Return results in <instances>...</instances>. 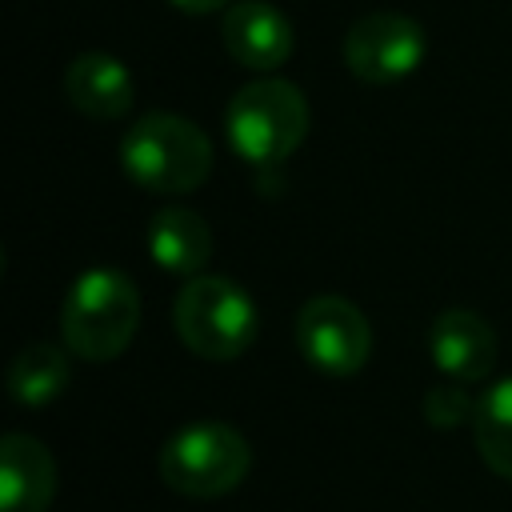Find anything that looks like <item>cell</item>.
I'll return each instance as SVG.
<instances>
[{
  "label": "cell",
  "instance_id": "obj_1",
  "mask_svg": "<svg viewBox=\"0 0 512 512\" xmlns=\"http://www.w3.org/2000/svg\"><path fill=\"white\" fill-rule=\"evenodd\" d=\"M212 164L216 152L204 128L176 112L136 116L120 140V168L128 172V180L160 196L196 192L212 176Z\"/></svg>",
  "mask_w": 512,
  "mask_h": 512
},
{
  "label": "cell",
  "instance_id": "obj_2",
  "mask_svg": "<svg viewBox=\"0 0 512 512\" xmlns=\"http://www.w3.org/2000/svg\"><path fill=\"white\" fill-rule=\"evenodd\" d=\"M140 328V292L120 268H88L60 304L64 348L80 360H116Z\"/></svg>",
  "mask_w": 512,
  "mask_h": 512
},
{
  "label": "cell",
  "instance_id": "obj_3",
  "mask_svg": "<svg viewBox=\"0 0 512 512\" xmlns=\"http://www.w3.org/2000/svg\"><path fill=\"white\" fill-rule=\"evenodd\" d=\"M312 112L296 84L264 76L236 88V96L224 108V136L240 160L252 168H276L284 164L308 136Z\"/></svg>",
  "mask_w": 512,
  "mask_h": 512
},
{
  "label": "cell",
  "instance_id": "obj_4",
  "mask_svg": "<svg viewBox=\"0 0 512 512\" xmlns=\"http://www.w3.org/2000/svg\"><path fill=\"white\" fill-rule=\"evenodd\" d=\"M176 336L200 360H236L260 332L256 300L228 276H188L172 304Z\"/></svg>",
  "mask_w": 512,
  "mask_h": 512
},
{
  "label": "cell",
  "instance_id": "obj_5",
  "mask_svg": "<svg viewBox=\"0 0 512 512\" xmlns=\"http://www.w3.org/2000/svg\"><path fill=\"white\" fill-rule=\"evenodd\" d=\"M252 468V448L248 440L220 420H196L176 428L160 452H156V472L160 480L188 500H220Z\"/></svg>",
  "mask_w": 512,
  "mask_h": 512
},
{
  "label": "cell",
  "instance_id": "obj_6",
  "mask_svg": "<svg viewBox=\"0 0 512 512\" xmlns=\"http://www.w3.org/2000/svg\"><path fill=\"white\" fill-rule=\"evenodd\" d=\"M296 348L324 376H356L372 352L368 316L344 296H312L296 312Z\"/></svg>",
  "mask_w": 512,
  "mask_h": 512
},
{
  "label": "cell",
  "instance_id": "obj_7",
  "mask_svg": "<svg viewBox=\"0 0 512 512\" xmlns=\"http://www.w3.org/2000/svg\"><path fill=\"white\" fill-rule=\"evenodd\" d=\"M424 60V28L404 12H368L344 32V68L364 84H400Z\"/></svg>",
  "mask_w": 512,
  "mask_h": 512
},
{
  "label": "cell",
  "instance_id": "obj_8",
  "mask_svg": "<svg viewBox=\"0 0 512 512\" xmlns=\"http://www.w3.org/2000/svg\"><path fill=\"white\" fill-rule=\"evenodd\" d=\"M220 40H224V52L252 72H276L280 64H288L296 48L292 20L268 0L228 4L220 16Z\"/></svg>",
  "mask_w": 512,
  "mask_h": 512
},
{
  "label": "cell",
  "instance_id": "obj_9",
  "mask_svg": "<svg viewBox=\"0 0 512 512\" xmlns=\"http://www.w3.org/2000/svg\"><path fill=\"white\" fill-rule=\"evenodd\" d=\"M432 364L460 384H476L496 368V328L472 308H444L428 328Z\"/></svg>",
  "mask_w": 512,
  "mask_h": 512
},
{
  "label": "cell",
  "instance_id": "obj_10",
  "mask_svg": "<svg viewBox=\"0 0 512 512\" xmlns=\"http://www.w3.org/2000/svg\"><path fill=\"white\" fill-rule=\"evenodd\" d=\"M56 496V460L28 436L8 432L0 440V512H48Z\"/></svg>",
  "mask_w": 512,
  "mask_h": 512
},
{
  "label": "cell",
  "instance_id": "obj_11",
  "mask_svg": "<svg viewBox=\"0 0 512 512\" xmlns=\"http://www.w3.org/2000/svg\"><path fill=\"white\" fill-rule=\"evenodd\" d=\"M64 96L80 116L92 120H120L132 112L136 88L128 64L108 52H80L64 72Z\"/></svg>",
  "mask_w": 512,
  "mask_h": 512
},
{
  "label": "cell",
  "instance_id": "obj_12",
  "mask_svg": "<svg viewBox=\"0 0 512 512\" xmlns=\"http://www.w3.org/2000/svg\"><path fill=\"white\" fill-rule=\"evenodd\" d=\"M148 256L172 276H200L212 260V228L200 212L168 204L148 220Z\"/></svg>",
  "mask_w": 512,
  "mask_h": 512
},
{
  "label": "cell",
  "instance_id": "obj_13",
  "mask_svg": "<svg viewBox=\"0 0 512 512\" xmlns=\"http://www.w3.org/2000/svg\"><path fill=\"white\" fill-rule=\"evenodd\" d=\"M68 388V356L52 340L24 344L8 364V396L20 408H48Z\"/></svg>",
  "mask_w": 512,
  "mask_h": 512
},
{
  "label": "cell",
  "instance_id": "obj_14",
  "mask_svg": "<svg viewBox=\"0 0 512 512\" xmlns=\"http://www.w3.org/2000/svg\"><path fill=\"white\" fill-rule=\"evenodd\" d=\"M472 440L480 460L512 480V376L496 380L480 400H476V416H472Z\"/></svg>",
  "mask_w": 512,
  "mask_h": 512
},
{
  "label": "cell",
  "instance_id": "obj_15",
  "mask_svg": "<svg viewBox=\"0 0 512 512\" xmlns=\"http://www.w3.org/2000/svg\"><path fill=\"white\" fill-rule=\"evenodd\" d=\"M424 416L432 428H460V424H472L476 400L456 384H436L424 396Z\"/></svg>",
  "mask_w": 512,
  "mask_h": 512
},
{
  "label": "cell",
  "instance_id": "obj_16",
  "mask_svg": "<svg viewBox=\"0 0 512 512\" xmlns=\"http://www.w3.org/2000/svg\"><path fill=\"white\" fill-rule=\"evenodd\" d=\"M180 12H192V16H208V12H220L228 8V0H172Z\"/></svg>",
  "mask_w": 512,
  "mask_h": 512
}]
</instances>
